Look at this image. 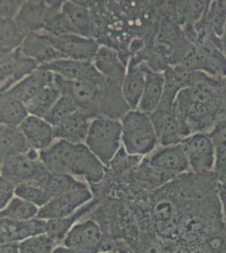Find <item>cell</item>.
<instances>
[{
	"instance_id": "cell-41",
	"label": "cell",
	"mask_w": 226,
	"mask_h": 253,
	"mask_svg": "<svg viewBox=\"0 0 226 253\" xmlns=\"http://www.w3.org/2000/svg\"><path fill=\"white\" fill-rule=\"evenodd\" d=\"M217 193L224 219L226 222V176L217 178Z\"/></svg>"
},
{
	"instance_id": "cell-24",
	"label": "cell",
	"mask_w": 226,
	"mask_h": 253,
	"mask_svg": "<svg viewBox=\"0 0 226 253\" xmlns=\"http://www.w3.org/2000/svg\"><path fill=\"white\" fill-rule=\"evenodd\" d=\"M92 63L106 80L123 83L127 71L126 64L115 49L100 46Z\"/></svg>"
},
{
	"instance_id": "cell-2",
	"label": "cell",
	"mask_w": 226,
	"mask_h": 253,
	"mask_svg": "<svg viewBox=\"0 0 226 253\" xmlns=\"http://www.w3.org/2000/svg\"><path fill=\"white\" fill-rule=\"evenodd\" d=\"M40 157L50 171L83 176L91 186L98 184L106 175V167L85 143L58 140L41 151Z\"/></svg>"
},
{
	"instance_id": "cell-45",
	"label": "cell",
	"mask_w": 226,
	"mask_h": 253,
	"mask_svg": "<svg viewBox=\"0 0 226 253\" xmlns=\"http://www.w3.org/2000/svg\"><path fill=\"white\" fill-rule=\"evenodd\" d=\"M221 39H222V43H223L224 52L226 54V26L225 32H224L223 37H222Z\"/></svg>"
},
{
	"instance_id": "cell-36",
	"label": "cell",
	"mask_w": 226,
	"mask_h": 253,
	"mask_svg": "<svg viewBox=\"0 0 226 253\" xmlns=\"http://www.w3.org/2000/svg\"><path fill=\"white\" fill-rule=\"evenodd\" d=\"M15 196L32 203L39 209L51 200L43 187L33 183L18 185L15 190Z\"/></svg>"
},
{
	"instance_id": "cell-42",
	"label": "cell",
	"mask_w": 226,
	"mask_h": 253,
	"mask_svg": "<svg viewBox=\"0 0 226 253\" xmlns=\"http://www.w3.org/2000/svg\"><path fill=\"white\" fill-rule=\"evenodd\" d=\"M214 174L217 178L226 176V151L216 156Z\"/></svg>"
},
{
	"instance_id": "cell-46",
	"label": "cell",
	"mask_w": 226,
	"mask_h": 253,
	"mask_svg": "<svg viewBox=\"0 0 226 253\" xmlns=\"http://www.w3.org/2000/svg\"><path fill=\"white\" fill-rule=\"evenodd\" d=\"M114 253V252H104V253Z\"/></svg>"
},
{
	"instance_id": "cell-19",
	"label": "cell",
	"mask_w": 226,
	"mask_h": 253,
	"mask_svg": "<svg viewBox=\"0 0 226 253\" xmlns=\"http://www.w3.org/2000/svg\"><path fill=\"white\" fill-rule=\"evenodd\" d=\"M19 128L31 148L38 152L48 149L55 139L53 126L44 118L30 115Z\"/></svg>"
},
{
	"instance_id": "cell-15",
	"label": "cell",
	"mask_w": 226,
	"mask_h": 253,
	"mask_svg": "<svg viewBox=\"0 0 226 253\" xmlns=\"http://www.w3.org/2000/svg\"><path fill=\"white\" fill-rule=\"evenodd\" d=\"M211 1H176L177 21L193 45L197 40L195 26L206 15Z\"/></svg>"
},
{
	"instance_id": "cell-22",
	"label": "cell",
	"mask_w": 226,
	"mask_h": 253,
	"mask_svg": "<svg viewBox=\"0 0 226 253\" xmlns=\"http://www.w3.org/2000/svg\"><path fill=\"white\" fill-rule=\"evenodd\" d=\"M91 119L80 111L54 126L55 138L72 144H83L88 135Z\"/></svg>"
},
{
	"instance_id": "cell-33",
	"label": "cell",
	"mask_w": 226,
	"mask_h": 253,
	"mask_svg": "<svg viewBox=\"0 0 226 253\" xmlns=\"http://www.w3.org/2000/svg\"><path fill=\"white\" fill-rule=\"evenodd\" d=\"M38 206L15 196L1 210V218L12 220H31L38 218Z\"/></svg>"
},
{
	"instance_id": "cell-11",
	"label": "cell",
	"mask_w": 226,
	"mask_h": 253,
	"mask_svg": "<svg viewBox=\"0 0 226 253\" xmlns=\"http://www.w3.org/2000/svg\"><path fill=\"white\" fill-rule=\"evenodd\" d=\"M39 65L32 58L26 57L21 48L1 55L0 84L1 93L5 92L16 84L35 72Z\"/></svg>"
},
{
	"instance_id": "cell-38",
	"label": "cell",
	"mask_w": 226,
	"mask_h": 253,
	"mask_svg": "<svg viewBox=\"0 0 226 253\" xmlns=\"http://www.w3.org/2000/svg\"><path fill=\"white\" fill-rule=\"evenodd\" d=\"M213 144L216 150V156L226 151V118L215 126L209 132Z\"/></svg>"
},
{
	"instance_id": "cell-35",
	"label": "cell",
	"mask_w": 226,
	"mask_h": 253,
	"mask_svg": "<svg viewBox=\"0 0 226 253\" xmlns=\"http://www.w3.org/2000/svg\"><path fill=\"white\" fill-rule=\"evenodd\" d=\"M78 110L79 107L70 98L61 95L59 100L44 119L54 127L64 121L66 118L73 115Z\"/></svg>"
},
{
	"instance_id": "cell-32",
	"label": "cell",
	"mask_w": 226,
	"mask_h": 253,
	"mask_svg": "<svg viewBox=\"0 0 226 253\" xmlns=\"http://www.w3.org/2000/svg\"><path fill=\"white\" fill-rule=\"evenodd\" d=\"M26 37L15 20H1V55L20 48Z\"/></svg>"
},
{
	"instance_id": "cell-10",
	"label": "cell",
	"mask_w": 226,
	"mask_h": 253,
	"mask_svg": "<svg viewBox=\"0 0 226 253\" xmlns=\"http://www.w3.org/2000/svg\"><path fill=\"white\" fill-rule=\"evenodd\" d=\"M175 99L163 95L157 109L149 115L160 146L180 144L184 139L174 112Z\"/></svg>"
},
{
	"instance_id": "cell-34",
	"label": "cell",
	"mask_w": 226,
	"mask_h": 253,
	"mask_svg": "<svg viewBox=\"0 0 226 253\" xmlns=\"http://www.w3.org/2000/svg\"><path fill=\"white\" fill-rule=\"evenodd\" d=\"M59 245L46 233L32 236L20 242V253H52Z\"/></svg>"
},
{
	"instance_id": "cell-3",
	"label": "cell",
	"mask_w": 226,
	"mask_h": 253,
	"mask_svg": "<svg viewBox=\"0 0 226 253\" xmlns=\"http://www.w3.org/2000/svg\"><path fill=\"white\" fill-rule=\"evenodd\" d=\"M123 148L133 156H147L159 144L150 117L139 110H130L121 118Z\"/></svg>"
},
{
	"instance_id": "cell-12",
	"label": "cell",
	"mask_w": 226,
	"mask_h": 253,
	"mask_svg": "<svg viewBox=\"0 0 226 253\" xmlns=\"http://www.w3.org/2000/svg\"><path fill=\"white\" fill-rule=\"evenodd\" d=\"M93 198V193L88 187L75 190L51 199L39 209L38 218L44 220L66 218L91 201Z\"/></svg>"
},
{
	"instance_id": "cell-1",
	"label": "cell",
	"mask_w": 226,
	"mask_h": 253,
	"mask_svg": "<svg viewBox=\"0 0 226 253\" xmlns=\"http://www.w3.org/2000/svg\"><path fill=\"white\" fill-rule=\"evenodd\" d=\"M174 112L184 138L211 132L226 118V78L206 75L192 86L181 89Z\"/></svg>"
},
{
	"instance_id": "cell-39",
	"label": "cell",
	"mask_w": 226,
	"mask_h": 253,
	"mask_svg": "<svg viewBox=\"0 0 226 253\" xmlns=\"http://www.w3.org/2000/svg\"><path fill=\"white\" fill-rule=\"evenodd\" d=\"M24 3L25 1H1V20H14L22 8Z\"/></svg>"
},
{
	"instance_id": "cell-25",
	"label": "cell",
	"mask_w": 226,
	"mask_h": 253,
	"mask_svg": "<svg viewBox=\"0 0 226 253\" xmlns=\"http://www.w3.org/2000/svg\"><path fill=\"white\" fill-rule=\"evenodd\" d=\"M100 199H93L88 204L80 208L75 213L62 219L46 220V234L53 239L57 244L63 245V240L67 234L71 230L75 224L80 221L83 217L90 214L97 206Z\"/></svg>"
},
{
	"instance_id": "cell-37",
	"label": "cell",
	"mask_w": 226,
	"mask_h": 253,
	"mask_svg": "<svg viewBox=\"0 0 226 253\" xmlns=\"http://www.w3.org/2000/svg\"><path fill=\"white\" fill-rule=\"evenodd\" d=\"M207 18L215 34L222 38L226 26V0L211 1Z\"/></svg>"
},
{
	"instance_id": "cell-14",
	"label": "cell",
	"mask_w": 226,
	"mask_h": 253,
	"mask_svg": "<svg viewBox=\"0 0 226 253\" xmlns=\"http://www.w3.org/2000/svg\"><path fill=\"white\" fill-rule=\"evenodd\" d=\"M152 167L178 175L192 172L188 159L181 144L161 146L149 158H145Z\"/></svg>"
},
{
	"instance_id": "cell-27",
	"label": "cell",
	"mask_w": 226,
	"mask_h": 253,
	"mask_svg": "<svg viewBox=\"0 0 226 253\" xmlns=\"http://www.w3.org/2000/svg\"><path fill=\"white\" fill-rule=\"evenodd\" d=\"M1 162L23 155L32 150L20 128L1 125Z\"/></svg>"
},
{
	"instance_id": "cell-29",
	"label": "cell",
	"mask_w": 226,
	"mask_h": 253,
	"mask_svg": "<svg viewBox=\"0 0 226 253\" xmlns=\"http://www.w3.org/2000/svg\"><path fill=\"white\" fill-rule=\"evenodd\" d=\"M43 187L50 199H52L75 190L86 188L88 186L69 174L50 171L43 182Z\"/></svg>"
},
{
	"instance_id": "cell-30",
	"label": "cell",
	"mask_w": 226,
	"mask_h": 253,
	"mask_svg": "<svg viewBox=\"0 0 226 253\" xmlns=\"http://www.w3.org/2000/svg\"><path fill=\"white\" fill-rule=\"evenodd\" d=\"M28 110L26 104L15 98L1 94L0 101V122L1 125L18 128L26 118Z\"/></svg>"
},
{
	"instance_id": "cell-17",
	"label": "cell",
	"mask_w": 226,
	"mask_h": 253,
	"mask_svg": "<svg viewBox=\"0 0 226 253\" xmlns=\"http://www.w3.org/2000/svg\"><path fill=\"white\" fill-rule=\"evenodd\" d=\"M145 81L146 76L140 61L131 57L122 85L123 99L130 110H137L145 86Z\"/></svg>"
},
{
	"instance_id": "cell-8",
	"label": "cell",
	"mask_w": 226,
	"mask_h": 253,
	"mask_svg": "<svg viewBox=\"0 0 226 253\" xmlns=\"http://www.w3.org/2000/svg\"><path fill=\"white\" fill-rule=\"evenodd\" d=\"M38 34L65 59L92 62L100 47L96 39L83 38L77 34L67 35L59 38L43 32Z\"/></svg>"
},
{
	"instance_id": "cell-18",
	"label": "cell",
	"mask_w": 226,
	"mask_h": 253,
	"mask_svg": "<svg viewBox=\"0 0 226 253\" xmlns=\"http://www.w3.org/2000/svg\"><path fill=\"white\" fill-rule=\"evenodd\" d=\"M62 10L69 19L75 34L83 38L96 39L97 26L91 10L83 1H64Z\"/></svg>"
},
{
	"instance_id": "cell-20",
	"label": "cell",
	"mask_w": 226,
	"mask_h": 253,
	"mask_svg": "<svg viewBox=\"0 0 226 253\" xmlns=\"http://www.w3.org/2000/svg\"><path fill=\"white\" fill-rule=\"evenodd\" d=\"M140 62L145 72L146 81L137 110L146 113L148 115H151L157 109L161 99L163 97L166 77L165 73L155 71L150 69L146 63L143 61Z\"/></svg>"
},
{
	"instance_id": "cell-7",
	"label": "cell",
	"mask_w": 226,
	"mask_h": 253,
	"mask_svg": "<svg viewBox=\"0 0 226 253\" xmlns=\"http://www.w3.org/2000/svg\"><path fill=\"white\" fill-rule=\"evenodd\" d=\"M105 235L100 224L93 219L75 224L64 238L63 246L75 253H100L104 252Z\"/></svg>"
},
{
	"instance_id": "cell-31",
	"label": "cell",
	"mask_w": 226,
	"mask_h": 253,
	"mask_svg": "<svg viewBox=\"0 0 226 253\" xmlns=\"http://www.w3.org/2000/svg\"><path fill=\"white\" fill-rule=\"evenodd\" d=\"M60 97V90L55 83L45 87L26 102V108L28 110L29 114L38 118H46Z\"/></svg>"
},
{
	"instance_id": "cell-26",
	"label": "cell",
	"mask_w": 226,
	"mask_h": 253,
	"mask_svg": "<svg viewBox=\"0 0 226 253\" xmlns=\"http://www.w3.org/2000/svg\"><path fill=\"white\" fill-rule=\"evenodd\" d=\"M20 48L26 57L33 59L39 67L63 59V56L38 33L27 36Z\"/></svg>"
},
{
	"instance_id": "cell-28",
	"label": "cell",
	"mask_w": 226,
	"mask_h": 253,
	"mask_svg": "<svg viewBox=\"0 0 226 253\" xmlns=\"http://www.w3.org/2000/svg\"><path fill=\"white\" fill-rule=\"evenodd\" d=\"M64 2V1H63ZM63 1H47L46 18L43 28V33L55 38L67 35L75 34V30L69 19L63 14Z\"/></svg>"
},
{
	"instance_id": "cell-40",
	"label": "cell",
	"mask_w": 226,
	"mask_h": 253,
	"mask_svg": "<svg viewBox=\"0 0 226 253\" xmlns=\"http://www.w3.org/2000/svg\"><path fill=\"white\" fill-rule=\"evenodd\" d=\"M0 208L1 210L5 207L6 205L14 199L15 195V190L17 185L14 184L11 181H8L3 177H0Z\"/></svg>"
},
{
	"instance_id": "cell-23",
	"label": "cell",
	"mask_w": 226,
	"mask_h": 253,
	"mask_svg": "<svg viewBox=\"0 0 226 253\" xmlns=\"http://www.w3.org/2000/svg\"><path fill=\"white\" fill-rule=\"evenodd\" d=\"M46 1H25L14 20L26 36L43 32L46 18Z\"/></svg>"
},
{
	"instance_id": "cell-44",
	"label": "cell",
	"mask_w": 226,
	"mask_h": 253,
	"mask_svg": "<svg viewBox=\"0 0 226 253\" xmlns=\"http://www.w3.org/2000/svg\"><path fill=\"white\" fill-rule=\"evenodd\" d=\"M52 253H75L74 251L69 249V248L64 247L63 245L58 246L57 248H55V250Z\"/></svg>"
},
{
	"instance_id": "cell-5",
	"label": "cell",
	"mask_w": 226,
	"mask_h": 253,
	"mask_svg": "<svg viewBox=\"0 0 226 253\" xmlns=\"http://www.w3.org/2000/svg\"><path fill=\"white\" fill-rule=\"evenodd\" d=\"M1 177L15 185L33 183L43 187L50 172L42 161L40 152L32 150L20 156L1 162Z\"/></svg>"
},
{
	"instance_id": "cell-13",
	"label": "cell",
	"mask_w": 226,
	"mask_h": 253,
	"mask_svg": "<svg viewBox=\"0 0 226 253\" xmlns=\"http://www.w3.org/2000/svg\"><path fill=\"white\" fill-rule=\"evenodd\" d=\"M60 78L69 81L90 80V81H102L105 77L94 67L92 62L60 59L39 67Z\"/></svg>"
},
{
	"instance_id": "cell-16",
	"label": "cell",
	"mask_w": 226,
	"mask_h": 253,
	"mask_svg": "<svg viewBox=\"0 0 226 253\" xmlns=\"http://www.w3.org/2000/svg\"><path fill=\"white\" fill-rule=\"evenodd\" d=\"M1 244L20 243L32 236L46 233V220H12L1 218Z\"/></svg>"
},
{
	"instance_id": "cell-21",
	"label": "cell",
	"mask_w": 226,
	"mask_h": 253,
	"mask_svg": "<svg viewBox=\"0 0 226 253\" xmlns=\"http://www.w3.org/2000/svg\"><path fill=\"white\" fill-rule=\"evenodd\" d=\"M54 83L55 75L52 72L38 68L35 72L1 94L15 98L26 104L42 89Z\"/></svg>"
},
{
	"instance_id": "cell-6",
	"label": "cell",
	"mask_w": 226,
	"mask_h": 253,
	"mask_svg": "<svg viewBox=\"0 0 226 253\" xmlns=\"http://www.w3.org/2000/svg\"><path fill=\"white\" fill-rule=\"evenodd\" d=\"M180 65L215 78H226V54L222 40L203 41L195 44Z\"/></svg>"
},
{
	"instance_id": "cell-9",
	"label": "cell",
	"mask_w": 226,
	"mask_h": 253,
	"mask_svg": "<svg viewBox=\"0 0 226 253\" xmlns=\"http://www.w3.org/2000/svg\"><path fill=\"white\" fill-rule=\"evenodd\" d=\"M181 144L188 159L191 171L197 174L214 172L216 150L208 133H196L184 138Z\"/></svg>"
},
{
	"instance_id": "cell-43",
	"label": "cell",
	"mask_w": 226,
	"mask_h": 253,
	"mask_svg": "<svg viewBox=\"0 0 226 253\" xmlns=\"http://www.w3.org/2000/svg\"><path fill=\"white\" fill-rule=\"evenodd\" d=\"M20 243H6L1 244V253H20Z\"/></svg>"
},
{
	"instance_id": "cell-4",
	"label": "cell",
	"mask_w": 226,
	"mask_h": 253,
	"mask_svg": "<svg viewBox=\"0 0 226 253\" xmlns=\"http://www.w3.org/2000/svg\"><path fill=\"white\" fill-rule=\"evenodd\" d=\"M122 130L118 119L98 117L91 121L85 144L106 167L120 150Z\"/></svg>"
}]
</instances>
